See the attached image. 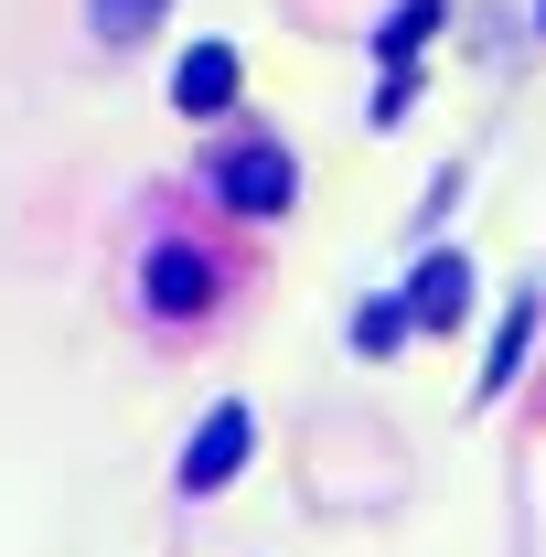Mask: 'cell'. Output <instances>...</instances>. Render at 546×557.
<instances>
[{
	"instance_id": "cell-6",
	"label": "cell",
	"mask_w": 546,
	"mask_h": 557,
	"mask_svg": "<svg viewBox=\"0 0 546 557\" xmlns=\"http://www.w3.org/2000/svg\"><path fill=\"white\" fill-rule=\"evenodd\" d=\"M429 22H439V0H397L375 44H386V54H418V33H429Z\"/></svg>"
},
{
	"instance_id": "cell-4",
	"label": "cell",
	"mask_w": 546,
	"mask_h": 557,
	"mask_svg": "<svg viewBox=\"0 0 546 557\" xmlns=\"http://www.w3.org/2000/svg\"><path fill=\"white\" fill-rule=\"evenodd\" d=\"M172 108H183V119H214V108H236V44H194V54L172 65Z\"/></svg>"
},
{
	"instance_id": "cell-7",
	"label": "cell",
	"mask_w": 546,
	"mask_h": 557,
	"mask_svg": "<svg viewBox=\"0 0 546 557\" xmlns=\"http://www.w3.org/2000/svg\"><path fill=\"white\" fill-rule=\"evenodd\" d=\"M86 11H97V33H108V44H129V33H150V11H161V0H86Z\"/></svg>"
},
{
	"instance_id": "cell-5",
	"label": "cell",
	"mask_w": 546,
	"mask_h": 557,
	"mask_svg": "<svg viewBox=\"0 0 546 557\" xmlns=\"http://www.w3.org/2000/svg\"><path fill=\"white\" fill-rule=\"evenodd\" d=\"M408 289H418V300H408V311H418V333H429V322H461V300H472V269H461V258H429Z\"/></svg>"
},
{
	"instance_id": "cell-3",
	"label": "cell",
	"mask_w": 546,
	"mask_h": 557,
	"mask_svg": "<svg viewBox=\"0 0 546 557\" xmlns=\"http://www.w3.org/2000/svg\"><path fill=\"white\" fill-rule=\"evenodd\" d=\"M139 300H150V311H172V322H194V311L214 300V269L194 258V247H150V269H139Z\"/></svg>"
},
{
	"instance_id": "cell-1",
	"label": "cell",
	"mask_w": 546,
	"mask_h": 557,
	"mask_svg": "<svg viewBox=\"0 0 546 557\" xmlns=\"http://www.w3.org/2000/svg\"><path fill=\"white\" fill-rule=\"evenodd\" d=\"M214 194H225L236 214H289L300 172H289V150H278V139H236V150L214 161Z\"/></svg>"
},
{
	"instance_id": "cell-2",
	"label": "cell",
	"mask_w": 546,
	"mask_h": 557,
	"mask_svg": "<svg viewBox=\"0 0 546 557\" xmlns=\"http://www.w3.org/2000/svg\"><path fill=\"white\" fill-rule=\"evenodd\" d=\"M247 450H258V418L225 397V408L194 429V450H183V493H225L236 472H247Z\"/></svg>"
}]
</instances>
